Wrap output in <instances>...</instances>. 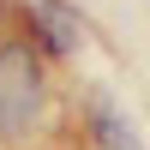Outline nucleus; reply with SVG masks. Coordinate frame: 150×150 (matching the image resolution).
Returning a JSON list of instances; mask_svg holds the SVG:
<instances>
[{"instance_id":"obj_4","label":"nucleus","mask_w":150,"mask_h":150,"mask_svg":"<svg viewBox=\"0 0 150 150\" xmlns=\"http://www.w3.org/2000/svg\"><path fill=\"white\" fill-rule=\"evenodd\" d=\"M0 24H6V0H0Z\"/></svg>"},{"instance_id":"obj_3","label":"nucleus","mask_w":150,"mask_h":150,"mask_svg":"<svg viewBox=\"0 0 150 150\" xmlns=\"http://www.w3.org/2000/svg\"><path fill=\"white\" fill-rule=\"evenodd\" d=\"M90 126H96V144H102V150H144V144H138V132H132V120H120L108 102H96V108H90Z\"/></svg>"},{"instance_id":"obj_2","label":"nucleus","mask_w":150,"mask_h":150,"mask_svg":"<svg viewBox=\"0 0 150 150\" xmlns=\"http://www.w3.org/2000/svg\"><path fill=\"white\" fill-rule=\"evenodd\" d=\"M30 30H36V42H42L48 54H78V42H84L78 12L60 6V0H36L30 6Z\"/></svg>"},{"instance_id":"obj_1","label":"nucleus","mask_w":150,"mask_h":150,"mask_svg":"<svg viewBox=\"0 0 150 150\" xmlns=\"http://www.w3.org/2000/svg\"><path fill=\"white\" fill-rule=\"evenodd\" d=\"M42 60L30 42H0V144L30 138V126L42 120Z\"/></svg>"}]
</instances>
